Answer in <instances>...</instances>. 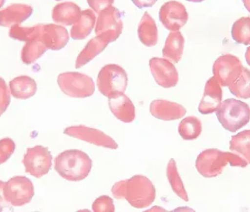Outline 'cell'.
<instances>
[{"label":"cell","mask_w":250,"mask_h":212,"mask_svg":"<svg viewBox=\"0 0 250 212\" xmlns=\"http://www.w3.org/2000/svg\"><path fill=\"white\" fill-rule=\"evenodd\" d=\"M99 92L108 99L125 94L128 86V75L122 67L107 64L103 67L97 81Z\"/></svg>","instance_id":"cell-5"},{"label":"cell","mask_w":250,"mask_h":212,"mask_svg":"<svg viewBox=\"0 0 250 212\" xmlns=\"http://www.w3.org/2000/svg\"><path fill=\"white\" fill-rule=\"evenodd\" d=\"M15 141L11 138L0 140V165L8 161L15 151Z\"/></svg>","instance_id":"cell-32"},{"label":"cell","mask_w":250,"mask_h":212,"mask_svg":"<svg viewBox=\"0 0 250 212\" xmlns=\"http://www.w3.org/2000/svg\"><path fill=\"white\" fill-rule=\"evenodd\" d=\"M185 39L180 31L170 32L167 36L162 55L166 59L177 63L182 59L184 51Z\"/></svg>","instance_id":"cell-24"},{"label":"cell","mask_w":250,"mask_h":212,"mask_svg":"<svg viewBox=\"0 0 250 212\" xmlns=\"http://www.w3.org/2000/svg\"><path fill=\"white\" fill-rule=\"evenodd\" d=\"M159 18L166 29L174 32L178 31L188 23V13L182 3L169 1L161 7Z\"/></svg>","instance_id":"cell-12"},{"label":"cell","mask_w":250,"mask_h":212,"mask_svg":"<svg viewBox=\"0 0 250 212\" xmlns=\"http://www.w3.org/2000/svg\"><path fill=\"white\" fill-rule=\"evenodd\" d=\"M243 3H244V7L250 13V0H243Z\"/></svg>","instance_id":"cell-40"},{"label":"cell","mask_w":250,"mask_h":212,"mask_svg":"<svg viewBox=\"0 0 250 212\" xmlns=\"http://www.w3.org/2000/svg\"><path fill=\"white\" fill-rule=\"evenodd\" d=\"M82 10L73 2L58 3L52 10V19L57 24L73 25L80 19Z\"/></svg>","instance_id":"cell-20"},{"label":"cell","mask_w":250,"mask_h":212,"mask_svg":"<svg viewBox=\"0 0 250 212\" xmlns=\"http://www.w3.org/2000/svg\"><path fill=\"white\" fill-rule=\"evenodd\" d=\"M149 111L153 117L162 120H176L182 118L187 113V110L182 105L166 99L152 101Z\"/></svg>","instance_id":"cell-15"},{"label":"cell","mask_w":250,"mask_h":212,"mask_svg":"<svg viewBox=\"0 0 250 212\" xmlns=\"http://www.w3.org/2000/svg\"><path fill=\"white\" fill-rule=\"evenodd\" d=\"M23 164L25 172L40 179L49 173L52 165V156L47 147L36 146L30 147L24 154Z\"/></svg>","instance_id":"cell-8"},{"label":"cell","mask_w":250,"mask_h":212,"mask_svg":"<svg viewBox=\"0 0 250 212\" xmlns=\"http://www.w3.org/2000/svg\"><path fill=\"white\" fill-rule=\"evenodd\" d=\"M230 92L240 99L250 98V70L243 68L241 73L229 87Z\"/></svg>","instance_id":"cell-29"},{"label":"cell","mask_w":250,"mask_h":212,"mask_svg":"<svg viewBox=\"0 0 250 212\" xmlns=\"http://www.w3.org/2000/svg\"><path fill=\"white\" fill-rule=\"evenodd\" d=\"M57 84L63 93L72 98H87L95 92L93 79L81 72H62L57 77Z\"/></svg>","instance_id":"cell-6"},{"label":"cell","mask_w":250,"mask_h":212,"mask_svg":"<svg viewBox=\"0 0 250 212\" xmlns=\"http://www.w3.org/2000/svg\"><path fill=\"white\" fill-rule=\"evenodd\" d=\"M167 179L170 182V186L174 193L185 201H188V192L186 191L184 185L180 177L175 159H171L168 163L167 169Z\"/></svg>","instance_id":"cell-28"},{"label":"cell","mask_w":250,"mask_h":212,"mask_svg":"<svg viewBox=\"0 0 250 212\" xmlns=\"http://www.w3.org/2000/svg\"><path fill=\"white\" fill-rule=\"evenodd\" d=\"M232 39L242 45H250V17H242L232 24Z\"/></svg>","instance_id":"cell-30"},{"label":"cell","mask_w":250,"mask_h":212,"mask_svg":"<svg viewBox=\"0 0 250 212\" xmlns=\"http://www.w3.org/2000/svg\"><path fill=\"white\" fill-rule=\"evenodd\" d=\"M228 165L245 167L248 166V162L237 153L211 148L200 153L196 161V168L205 178H215L223 173Z\"/></svg>","instance_id":"cell-2"},{"label":"cell","mask_w":250,"mask_h":212,"mask_svg":"<svg viewBox=\"0 0 250 212\" xmlns=\"http://www.w3.org/2000/svg\"><path fill=\"white\" fill-rule=\"evenodd\" d=\"M111 190L115 199H125V180L116 183Z\"/></svg>","instance_id":"cell-36"},{"label":"cell","mask_w":250,"mask_h":212,"mask_svg":"<svg viewBox=\"0 0 250 212\" xmlns=\"http://www.w3.org/2000/svg\"><path fill=\"white\" fill-rule=\"evenodd\" d=\"M42 30L43 24H41L39 30L27 41L21 51V60L26 65L36 62L48 50L42 40Z\"/></svg>","instance_id":"cell-18"},{"label":"cell","mask_w":250,"mask_h":212,"mask_svg":"<svg viewBox=\"0 0 250 212\" xmlns=\"http://www.w3.org/2000/svg\"><path fill=\"white\" fill-rule=\"evenodd\" d=\"M35 195L33 183L24 176H15L3 186V196L7 203L15 207L30 203Z\"/></svg>","instance_id":"cell-7"},{"label":"cell","mask_w":250,"mask_h":212,"mask_svg":"<svg viewBox=\"0 0 250 212\" xmlns=\"http://www.w3.org/2000/svg\"><path fill=\"white\" fill-rule=\"evenodd\" d=\"M108 105L110 111L117 119L122 122L131 123L135 119V108L131 99L125 94L115 98L108 99Z\"/></svg>","instance_id":"cell-19"},{"label":"cell","mask_w":250,"mask_h":212,"mask_svg":"<svg viewBox=\"0 0 250 212\" xmlns=\"http://www.w3.org/2000/svg\"><path fill=\"white\" fill-rule=\"evenodd\" d=\"M230 150L250 164V130L232 136L230 141Z\"/></svg>","instance_id":"cell-26"},{"label":"cell","mask_w":250,"mask_h":212,"mask_svg":"<svg viewBox=\"0 0 250 212\" xmlns=\"http://www.w3.org/2000/svg\"><path fill=\"white\" fill-rule=\"evenodd\" d=\"M41 24H36L31 27L21 26L20 24L13 25L9 30V37L20 42H26L39 30Z\"/></svg>","instance_id":"cell-31"},{"label":"cell","mask_w":250,"mask_h":212,"mask_svg":"<svg viewBox=\"0 0 250 212\" xmlns=\"http://www.w3.org/2000/svg\"><path fill=\"white\" fill-rule=\"evenodd\" d=\"M92 211L94 212H113L115 207L112 198L107 195H102L96 199L92 204Z\"/></svg>","instance_id":"cell-33"},{"label":"cell","mask_w":250,"mask_h":212,"mask_svg":"<svg viewBox=\"0 0 250 212\" xmlns=\"http://www.w3.org/2000/svg\"><path fill=\"white\" fill-rule=\"evenodd\" d=\"M10 93L17 99H28L33 97L37 91L35 79L29 76H19L9 82Z\"/></svg>","instance_id":"cell-22"},{"label":"cell","mask_w":250,"mask_h":212,"mask_svg":"<svg viewBox=\"0 0 250 212\" xmlns=\"http://www.w3.org/2000/svg\"><path fill=\"white\" fill-rule=\"evenodd\" d=\"M155 188L151 181L143 175H135L125 180V199L137 209L149 207L155 201Z\"/></svg>","instance_id":"cell-4"},{"label":"cell","mask_w":250,"mask_h":212,"mask_svg":"<svg viewBox=\"0 0 250 212\" xmlns=\"http://www.w3.org/2000/svg\"><path fill=\"white\" fill-rule=\"evenodd\" d=\"M92 167V159L81 150H66L55 159V170L60 176L71 182L86 179Z\"/></svg>","instance_id":"cell-1"},{"label":"cell","mask_w":250,"mask_h":212,"mask_svg":"<svg viewBox=\"0 0 250 212\" xmlns=\"http://www.w3.org/2000/svg\"><path fill=\"white\" fill-rule=\"evenodd\" d=\"M110 43L109 40L104 36H96L90 40L83 50L81 51L76 61V69H80L99 56Z\"/></svg>","instance_id":"cell-21"},{"label":"cell","mask_w":250,"mask_h":212,"mask_svg":"<svg viewBox=\"0 0 250 212\" xmlns=\"http://www.w3.org/2000/svg\"><path fill=\"white\" fill-rule=\"evenodd\" d=\"M203 131V125L197 117H188L182 119L178 126V132L182 139L191 141L197 139Z\"/></svg>","instance_id":"cell-27"},{"label":"cell","mask_w":250,"mask_h":212,"mask_svg":"<svg viewBox=\"0 0 250 212\" xmlns=\"http://www.w3.org/2000/svg\"><path fill=\"white\" fill-rule=\"evenodd\" d=\"M131 1L135 6H137L140 9H144V8H149L155 5L158 0H131Z\"/></svg>","instance_id":"cell-37"},{"label":"cell","mask_w":250,"mask_h":212,"mask_svg":"<svg viewBox=\"0 0 250 212\" xmlns=\"http://www.w3.org/2000/svg\"><path fill=\"white\" fill-rule=\"evenodd\" d=\"M5 183L3 182L0 180V212H2L3 209V207L5 206L4 202L6 201L3 196V186H4Z\"/></svg>","instance_id":"cell-38"},{"label":"cell","mask_w":250,"mask_h":212,"mask_svg":"<svg viewBox=\"0 0 250 212\" xmlns=\"http://www.w3.org/2000/svg\"><path fill=\"white\" fill-rule=\"evenodd\" d=\"M244 66L238 57L232 54H225L215 61L213 77L221 86L229 87L239 77Z\"/></svg>","instance_id":"cell-10"},{"label":"cell","mask_w":250,"mask_h":212,"mask_svg":"<svg viewBox=\"0 0 250 212\" xmlns=\"http://www.w3.org/2000/svg\"><path fill=\"white\" fill-rule=\"evenodd\" d=\"M245 59H246L248 65H250V47L247 48V51H246V53H245Z\"/></svg>","instance_id":"cell-39"},{"label":"cell","mask_w":250,"mask_h":212,"mask_svg":"<svg viewBox=\"0 0 250 212\" xmlns=\"http://www.w3.org/2000/svg\"><path fill=\"white\" fill-rule=\"evenodd\" d=\"M91 9L99 15L100 13L108 6L113 5L114 0H86Z\"/></svg>","instance_id":"cell-35"},{"label":"cell","mask_w":250,"mask_h":212,"mask_svg":"<svg viewBox=\"0 0 250 212\" xmlns=\"http://www.w3.org/2000/svg\"><path fill=\"white\" fill-rule=\"evenodd\" d=\"M149 69L156 84L162 88L170 89L178 84V72L169 60L153 57L149 60Z\"/></svg>","instance_id":"cell-13"},{"label":"cell","mask_w":250,"mask_h":212,"mask_svg":"<svg viewBox=\"0 0 250 212\" xmlns=\"http://www.w3.org/2000/svg\"><path fill=\"white\" fill-rule=\"evenodd\" d=\"M4 3H5V0H0V9L3 6Z\"/></svg>","instance_id":"cell-42"},{"label":"cell","mask_w":250,"mask_h":212,"mask_svg":"<svg viewBox=\"0 0 250 212\" xmlns=\"http://www.w3.org/2000/svg\"><path fill=\"white\" fill-rule=\"evenodd\" d=\"M138 36L141 43L146 47H155L158 42V29L155 20L149 13L144 14L138 26Z\"/></svg>","instance_id":"cell-23"},{"label":"cell","mask_w":250,"mask_h":212,"mask_svg":"<svg viewBox=\"0 0 250 212\" xmlns=\"http://www.w3.org/2000/svg\"><path fill=\"white\" fill-rule=\"evenodd\" d=\"M42 40L48 50L59 51L68 43V31L65 27L57 24H43Z\"/></svg>","instance_id":"cell-16"},{"label":"cell","mask_w":250,"mask_h":212,"mask_svg":"<svg viewBox=\"0 0 250 212\" xmlns=\"http://www.w3.org/2000/svg\"><path fill=\"white\" fill-rule=\"evenodd\" d=\"M216 115L225 130L235 132L250 122V107L238 99H228L222 102Z\"/></svg>","instance_id":"cell-3"},{"label":"cell","mask_w":250,"mask_h":212,"mask_svg":"<svg viewBox=\"0 0 250 212\" xmlns=\"http://www.w3.org/2000/svg\"><path fill=\"white\" fill-rule=\"evenodd\" d=\"M188 2H193V3H201V2H203V1H205V0H187Z\"/></svg>","instance_id":"cell-41"},{"label":"cell","mask_w":250,"mask_h":212,"mask_svg":"<svg viewBox=\"0 0 250 212\" xmlns=\"http://www.w3.org/2000/svg\"><path fill=\"white\" fill-rule=\"evenodd\" d=\"M64 133L69 137L84 141L95 146L114 150L119 147L116 141L104 132L83 125L67 127L64 130Z\"/></svg>","instance_id":"cell-11"},{"label":"cell","mask_w":250,"mask_h":212,"mask_svg":"<svg viewBox=\"0 0 250 212\" xmlns=\"http://www.w3.org/2000/svg\"><path fill=\"white\" fill-rule=\"evenodd\" d=\"M33 8L24 3H13L0 11V26L10 27L20 24L30 18Z\"/></svg>","instance_id":"cell-17"},{"label":"cell","mask_w":250,"mask_h":212,"mask_svg":"<svg viewBox=\"0 0 250 212\" xmlns=\"http://www.w3.org/2000/svg\"><path fill=\"white\" fill-rule=\"evenodd\" d=\"M223 100V90L214 77L209 78L206 83L204 94L199 106L198 111L203 115L213 113L220 107Z\"/></svg>","instance_id":"cell-14"},{"label":"cell","mask_w":250,"mask_h":212,"mask_svg":"<svg viewBox=\"0 0 250 212\" xmlns=\"http://www.w3.org/2000/svg\"><path fill=\"white\" fill-rule=\"evenodd\" d=\"M97 19L95 12L92 9H85L82 11L81 17L72 27L71 37L73 40L86 39L95 27Z\"/></svg>","instance_id":"cell-25"},{"label":"cell","mask_w":250,"mask_h":212,"mask_svg":"<svg viewBox=\"0 0 250 212\" xmlns=\"http://www.w3.org/2000/svg\"><path fill=\"white\" fill-rule=\"evenodd\" d=\"M10 91L3 78L0 77V117L3 115L9 106L11 98Z\"/></svg>","instance_id":"cell-34"},{"label":"cell","mask_w":250,"mask_h":212,"mask_svg":"<svg viewBox=\"0 0 250 212\" xmlns=\"http://www.w3.org/2000/svg\"><path fill=\"white\" fill-rule=\"evenodd\" d=\"M56 1H62V0H56Z\"/></svg>","instance_id":"cell-43"},{"label":"cell","mask_w":250,"mask_h":212,"mask_svg":"<svg viewBox=\"0 0 250 212\" xmlns=\"http://www.w3.org/2000/svg\"><path fill=\"white\" fill-rule=\"evenodd\" d=\"M122 15L113 5L104 9L99 15L95 26L96 36H104L109 42H115L122 34Z\"/></svg>","instance_id":"cell-9"}]
</instances>
